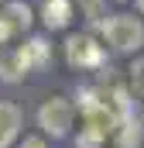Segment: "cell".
<instances>
[{
    "label": "cell",
    "mask_w": 144,
    "mask_h": 148,
    "mask_svg": "<svg viewBox=\"0 0 144 148\" xmlns=\"http://www.w3.org/2000/svg\"><path fill=\"white\" fill-rule=\"evenodd\" d=\"M103 38L117 52H134V48L144 45V24L130 14H117V17L103 21Z\"/></svg>",
    "instance_id": "obj_1"
},
{
    "label": "cell",
    "mask_w": 144,
    "mask_h": 148,
    "mask_svg": "<svg viewBox=\"0 0 144 148\" xmlns=\"http://www.w3.org/2000/svg\"><path fill=\"white\" fill-rule=\"evenodd\" d=\"M72 103L65 97H48L45 103H41V110H38V124H41V131L45 134H52V138H65L72 127Z\"/></svg>",
    "instance_id": "obj_2"
},
{
    "label": "cell",
    "mask_w": 144,
    "mask_h": 148,
    "mask_svg": "<svg viewBox=\"0 0 144 148\" xmlns=\"http://www.w3.org/2000/svg\"><path fill=\"white\" fill-rule=\"evenodd\" d=\"M65 59H69V66H75V69H100L107 55H103V45H96V38L72 35L65 41Z\"/></svg>",
    "instance_id": "obj_3"
},
{
    "label": "cell",
    "mask_w": 144,
    "mask_h": 148,
    "mask_svg": "<svg viewBox=\"0 0 144 148\" xmlns=\"http://www.w3.org/2000/svg\"><path fill=\"white\" fill-rule=\"evenodd\" d=\"M21 131V110L14 103H0V148H7Z\"/></svg>",
    "instance_id": "obj_4"
},
{
    "label": "cell",
    "mask_w": 144,
    "mask_h": 148,
    "mask_svg": "<svg viewBox=\"0 0 144 148\" xmlns=\"http://www.w3.org/2000/svg\"><path fill=\"white\" fill-rule=\"evenodd\" d=\"M41 17H45V24H48L52 31H58V28H65V24H69V17H72V3H69V0H45Z\"/></svg>",
    "instance_id": "obj_5"
},
{
    "label": "cell",
    "mask_w": 144,
    "mask_h": 148,
    "mask_svg": "<svg viewBox=\"0 0 144 148\" xmlns=\"http://www.w3.org/2000/svg\"><path fill=\"white\" fill-rule=\"evenodd\" d=\"M17 55H21L24 69H41V66L48 62V45H45L41 38H31L24 48H17Z\"/></svg>",
    "instance_id": "obj_6"
},
{
    "label": "cell",
    "mask_w": 144,
    "mask_h": 148,
    "mask_svg": "<svg viewBox=\"0 0 144 148\" xmlns=\"http://www.w3.org/2000/svg\"><path fill=\"white\" fill-rule=\"evenodd\" d=\"M0 21L10 28V35H17V31H28L31 28V10L24 3H7V10L0 14Z\"/></svg>",
    "instance_id": "obj_7"
},
{
    "label": "cell",
    "mask_w": 144,
    "mask_h": 148,
    "mask_svg": "<svg viewBox=\"0 0 144 148\" xmlns=\"http://www.w3.org/2000/svg\"><path fill=\"white\" fill-rule=\"evenodd\" d=\"M24 73H28V69H24V62H21V55H17V52H10V55H3V59H0V76H3L7 83H17Z\"/></svg>",
    "instance_id": "obj_8"
},
{
    "label": "cell",
    "mask_w": 144,
    "mask_h": 148,
    "mask_svg": "<svg viewBox=\"0 0 144 148\" xmlns=\"http://www.w3.org/2000/svg\"><path fill=\"white\" fill-rule=\"evenodd\" d=\"M79 10H82V17L93 21V24H103V21H107V0H79Z\"/></svg>",
    "instance_id": "obj_9"
},
{
    "label": "cell",
    "mask_w": 144,
    "mask_h": 148,
    "mask_svg": "<svg viewBox=\"0 0 144 148\" xmlns=\"http://www.w3.org/2000/svg\"><path fill=\"white\" fill-rule=\"evenodd\" d=\"M130 90L144 100V59H137V62H134V69H130Z\"/></svg>",
    "instance_id": "obj_10"
},
{
    "label": "cell",
    "mask_w": 144,
    "mask_h": 148,
    "mask_svg": "<svg viewBox=\"0 0 144 148\" xmlns=\"http://www.w3.org/2000/svg\"><path fill=\"white\" fill-rule=\"evenodd\" d=\"M21 148H45V141H41V138H28Z\"/></svg>",
    "instance_id": "obj_11"
},
{
    "label": "cell",
    "mask_w": 144,
    "mask_h": 148,
    "mask_svg": "<svg viewBox=\"0 0 144 148\" xmlns=\"http://www.w3.org/2000/svg\"><path fill=\"white\" fill-rule=\"evenodd\" d=\"M137 10H141V14H144V0H137Z\"/></svg>",
    "instance_id": "obj_12"
}]
</instances>
